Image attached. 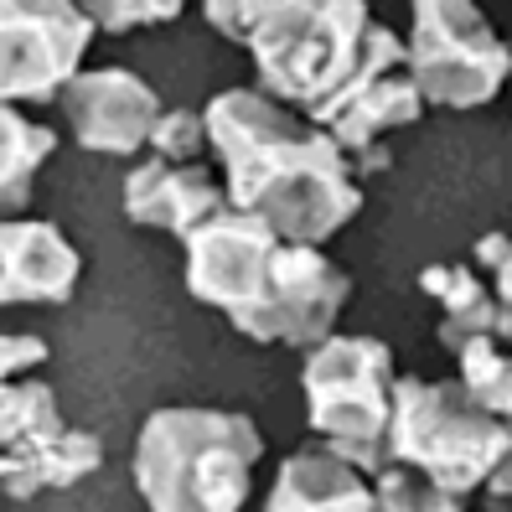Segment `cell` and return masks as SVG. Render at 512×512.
Returning a JSON list of instances; mask_svg holds the SVG:
<instances>
[{"label":"cell","instance_id":"cell-1","mask_svg":"<svg viewBox=\"0 0 512 512\" xmlns=\"http://www.w3.org/2000/svg\"><path fill=\"white\" fill-rule=\"evenodd\" d=\"M202 125L207 145L218 150L228 207L264 218L285 244L321 249L363 213V187L337 140L259 88L213 94Z\"/></svg>","mask_w":512,"mask_h":512},{"label":"cell","instance_id":"cell-2","mask_svg":"<svg viewBox=\"0 0 512 512\" xmlns=\"http://www.w3.org/2000/svg\"><path fill=\"white\" fill-rule=\"evenodd\" d=\"M187 290L228 316V326L264 347H321L337 337L352 300V275L321 249L285 244L254 213H223L187 238Z\"/></svg>","mask_w":512,"mask_h":512},{"label":"cell","instance_id":"cell-3","mask_svg":"<svg viewBox=\"0 0 512 512\" xmlns=\"http://www.w3.org/2000/svg\"><path fill=\"white\" fill-rule=\"evenodd\" d=\"M264 430L238 409L166 404L145 414L130 476L150 512H244Z\"/></svg>","mask_w":512,"mask_h":512},{"label":"cell","instance_id":"cell-4","mask_svg":"<svg viewBox=\"0 0 512 512\" xmlns=\"http://www.w3.org/2000/svg\"><path fill=\"white\" fill-rule=\"evenodd\" d=\"M207 21L254 52L259 94L300 114H316L357 73L373 32V16L363 6H337V0H306V6L223 0V6H207Z\"/></svg>","mask_w":512,"mask_h":512},{"label":"cell","instance_id":"cell-5","mask_svg":"<svg viewBox=\"0 0 512 512\" xmlns=\"http://www.w3.org/2000/svg\"><path fill=\"white\" fill-rule=\"evenodd\" d=\"M388 466H409L440 481L445 492H476L507 456V425L481 409L461 383H425L399 378L394 383V414H388L383 440Z\"/></svg>","mask_w":512,"mask_h":512},{"label":"cell","instance_id":"cell-6","mask_svg":"<svg viewBox=\"0 0 512 512\" xmlns=\"http://www.w3.org/2000/svg\"><path fill=\"white\" fill-rule=\"evenodd\" d=\"M306 419L331 456L357 471H383L388 414H394V352L378 337H326L311 347L306 368Z\"/></svg>","mask_w":512,"mask_h":512},{"label":"cell","instance_id":"cell-7","mask_svg":"<svg viewBox=\"0 0 512 512\" xmlns=\"http://www.w3.org/2000/svg\"><path fill=\"white\" fill-rule=\"evenodd\" d=\"M404 57H409V78L419 88V99L435 109L492 104L512 73L507 42L481 21L476 6H461V0H425V6H414V37Z\"/></svg>","mask_w":512,"mask_h":512},{"label":"cell","instance_id":"cell-8","mask_svg":"<svg viewBox=\"0 0 512 512\" xmlns=\"http://www.w3.org/2000/svg\"><path fill=\"white\" fill-rule=\"evenodd\" d=\"M425 114V99L409 78V57L404 42L388 32V26L373 21L368 47H363V63L357 73L331 94L316 114H306L321 135L337 140L342 156H357L363 171H383L388 166V150H378V140L399 125H414Z\"/></svg>","mask_w":512,"mask_h":512},{"label":"cell","instance_id":"cell-9","mask_svg":"<svg viewBox=\"0 0 512 512\" xmlns=\"http://www.w3.org/2000/svg\"><path fill=\"white\" fill-rule=\"evenodd\" d=\"M99 26L68 0H0V104H47L83 73Z\"/></svg>","mask_w":512,"mask_h":512},{"label":"cell","instance_id":"cell-10","mask_svg":"<svg viewBox=\"0 0 512 512\" xmlns=\"http://www.w3.org/2000/svg\"><path fill=\"white\" fill-rule=\"evenodd\" d=\"M63 114L94 156H140L161 125V94L130 68H83L63 88Z\"/></svg>","mask_w":512,"mask_h":512},{"label":"cell","instance_id":"cell-11","mask_svg":"<svg viewBox=\"0 0 512 512\" xmlns=\"http://www.w3.org/2000/svg\"><path fill=\"white\" fill-rule=\"evenodd\" d=\"M78 280L83 254L57 223H0V306H68Z\"/></svg>","mask_w":512,"mask_h":512},{"label":"cell","instance_id":"cell-12","mask_svg":"<svg viewBox=\"0 0 512 512\" xmlns=\"http://www.w3.org/2000/svg\"><path fill=\"white\" fill-rule=\"evenodd\" d=\"M223 207H228V197L218 187V176L197 161L176 166V161H161V156H145L125 176V218L140 223V228L176 233L182 244L197 228L213 223Z\"/></svg>","mask_w":512,"mask_h":512},{"label":"cell","instance_id":"cell-13","mask_svg":"<svg viewBox=\"0 0 512 512\" xmlns=\"http://www.w3.org/2000/svg\"><path fill=\"white\" fill-rule=\"evenodd\" d=\"M264 512H383L363 471L331 456L326 445H306L280 466Z\"/></svg>","mask_w":512,"mask_h":512},{"label":"cell","instance_id":"cell-14","mask_svg":"<svg viewBox=\"0 0 512 512\" xmlns=\"http://www.w3.org/2000/svg\"><path fill=\"white\" fill-rule=\"evenodd\" d=\"M419 290L440 300V342L461 352L471 342H502L512 352V311L497 306V295L476 280L466 264H430L419 275Z\"/></svg>","mask_w":512,"mask_h":512},{"label":"cell","instance_id":"cell-15","mask_svg":"<svg viewBox=\"0 0 512 512\" xmlns=\"http://www.w3.org/2000/svg\"><path fill=\"white\" fill-rule=\"evenodd\" d=\"M57 156V130L0 104V223H16L32 202L37 171Z\"/></svg>","mask_w":512,"mask_h":512},{"label":"cell","instance_id":"cell-16","mask_svg":"<svg viewBox=\"0 0 512 512\" xmlns=\"http://www.w3.org/2000/svg\"><path fill=\"white\" fill-rule=\"evenodd\" d=\"M99 466H104V440L94 430H63L42 456L16 461L6 471V487L0 492H11L16 502H32L42 492H73L78 481H88Z\"/></svg>","mask_w":512,"mask_h":512},{"label":"cell","instance_id":"cell-17","mask_svg":"<svg viewBox=\"0 0 512 512\" xmlns=\"http://www.w3.org/2000/svg\"><path fill=\"white\" fill-rule=\"evenodd\" d=\"M63 430L68 425H63V409H57L52 383L21 378V383L0 388V456H6L11 466L42 456Z\"/></svg>","mask_w":512,"mask_h":512},{"label":"cell","instance_id":"cell-18","mask_svg":"<svg viewBox=\"0 0 512 512\" xmlns=\"http://www.w3.org/2000/svg\"><path fill=\"white\" fill-rule=\"evenodd\" d=\"M456 357H461V388L492 419L507 425L512 419V352L502 342H471Z\"/></svg>","mask_w":512,"mask_h":512},{"label":"cell","instance_id":"cell-19","mask_svg":"<svg viewBox=\"0 0 512 512\" xmlns=\"http://www.w3.org/2000/svg\"><path fill=\"white\" fill-rule=\"evenodd\" d=\"M373 492L383 512H466V497L445 492L440 481H430L425 471H409V466H383L373 476Z\"/></svg>","mask_w":512,"mask_h":512},{"label":"cell","instance_id":"cell-20","mask_svg":"<svg viewBox=\"0 0 512 512\" xmlns=\"http://www.w3.org/2000/svg\"><path fill=\"white\" fill-rule=\"evenodd\" d=\"M150 150L161 161H176V166H192L202 150H207V125L197 109H166L156 135H150Z\"/></svg>","mask_w":512,"mask_h":512},{"label":"cell","instance_id":"cell-21","mask_svg":"<svg viewBox=\"0 0 512 512\" xmlns=\"http://www.w3.org/2000/svg\"><path fill=\"white\" fill-rule=\"evenodd\" d=\"M94 26L104 32H135V26H150V21H176L182 6H171V0H140V6H125V0H99V6H88Z\"/></svg>","mask_w":512,"mask_h":512},{"label":"cell","instance_id":"cell-22","mask_svg":"<svg viewBox=\"0 0 512 512\" xmlns=\"http://www.w3.org/2000/svg\"><path fill=\"white\" fill-rule=\"evenodd\" d=\"M47 357H52V347L37 331H11V337H0V388L21 383L26 373H37Z\"/></svg>","mask_w":512,"mask_h":512},{"label":"cell","instance_id":"cell-23","mask_svg":"<svg viewBox=\"0 0 512 512\" xmlns=\"http://www.w3.org/2000/svg\"><path fill=\"white\" fill-rule=\"evenodd\" d=\"M487 492H492L497 502H507V507H512V419H507V456H502V466L492 471Z\"/></svg>","mask_w":512,"mask_h":512},{"label":"cell","instance_id":"cell-24","mask_svg":"<svg viewBox=\"0 0 512 512\" xmlns=\"http://www.w3.org/2000/svg\"><path fill=\"white\" fill-rule=\"evenodd\" d=\"M507 254H512V238H507V233H487V238L476 244V264H487V269H497Z\"/></svg>","mask_w":512,"mask_h":512},{"label":"cell","instance_id":"cell-25","mask_svg":"<svg viewBox=\"0 0 512 512\" xmlns=\"http://www.w3.org/2000/svg\"><path fill=\"white\" fill-rule=\"evenodd\" d=\"M492 275H497V290H492V295H497V306H502V311H512V254L492 269Z\"/></svg>","mask_w":512,"mask_h":512},{"label":"cell","instance_id":"cell-26","mask_svg":"<svg viewBox=\"0 0 512 512\" xmlns=\"http://www.w3.org/2000/svg\"><path fill=\"white\" fill-rule=\"evenodd\" d=\"M6 471H11V461H6V456H0V487H6Z\"/></svg>","mask_w":512,"mask_h":512},{"label":"cell","instance_id":"cell-27","mask_svg":"<svg viewBox=\"0 0 512 512\" xmlns=\"http://www.w3.org/2000/svg\"><path fill=\"white\" fill-rule=\"evenodd\" d=\"M497 512H512V507H497Z\"/></svg>","mask_w":512,"mask_h":512}]
</instances>
